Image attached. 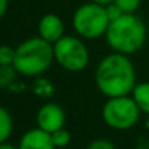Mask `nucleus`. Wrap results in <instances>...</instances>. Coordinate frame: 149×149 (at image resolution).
I'll return each instance as SVG.
<instances>
[{
    "label": "nucleus",
    "instance_id": "1",
    "mask_svg": "<svg viewBox=\"0 0 149 149\" xmlns=\"http://www.w3.org/2000/svg\"><path fill=\"white\" fill-rule=\"evenodd\" d=\"M95 84L98 91L107 98L124 97L136 86V72L126 54L113 53L105 56L97 66Z\"/></svg>",
    "mask_w": 149,
    "mask_h": 149
},
{
    "label": "nucleus",
    "instance_id": "2",
    "mask_svg": "<svg viewBox=\"0 0 149 149\" xmlns=\"http://www.w3.org/2000/svg\"><path fill=\"white\" fill-rule=\"evenodd\" d=\"M105 38L114 53L129 56L143 47L146 41V26L134 13H124L110 22Z\"/></svg>",
    "mask_w": 149,
    "mask_h": 149
},
{
    "label": "nucleus",
    "instance_id": "3",
    "mask_svg": "<svg viewBox=\"0 0 149 149\" xmlns=\"http://www.w3.org/2000/svg\"><path fill=\"white\" fill-rule=\"evenodd\" d=\"M54 60L53 44L41 37H32L21 42L15 48L13 67L24 76L32 78L42 74Z\"/></svg>",
    "mask_w": 149,
    "mask_h": 149
},
{
    "label": "nucleus",
    "instance_id": "4",
    "mask_svg": "<svg viewBox=\"0 0 149 149\" xmlns=\"http://www.w3.org/2000/svg\"><path fill=\"white\" fill-rule=\"evenodd\" d=\"M73 29L78 35L86 40H94L105 35L110 26V18L105 6L94 2L79 6L73 15Z\"/></svg>",
    "mask_w": 149,
    "mask_h": 149
},
{
    "label": "nucleus",
    "instance_id": "5",
    "mask_svg": "<svg viewBox=\"0 0 149 149\" xmlns=\"http://www.w3.org/2000/svg\"><path fill=\"white\" fill-rule=\"evenodd\" d=\"M140 110L134 100L129 95L108 98L102 107V120L104 123L116 130H129L132 129L140 117Z\"/></svg>",
    "mask_w": 149,
    "mask_h": 149
},
{
    "label": "nucleus",
    "instance_id": "6",
    "mask_svg": "<svg viewBox=\"0 0 149 149\" xmlns=\"http://www.w3.org/2000/svg\"><path fill=\"white\" fill-rule=\"evenodd\" d=\"M54 48V60L69 72H81L89 63V53L82 40L76 37L64 35L56 44Z\"/></svg>",
    "mask_w": 149,
    "mask_h": 149
},
{
    "label": "nucleus",
    "instance_id": "7",
    "mask_svg": "<svg viewBox=\"0 0 149 149\" xmlns=\"http://www.w3.org/2000/svg\"><path fill=\"white\" fill-rule=\"evenodd\" d=\"M66 114L58 104L47 102L37 113V124L40 129L48 133H54L58 129L64 127Z\"/></svg>",
    "mask_w": 149,
    "mask_h": 149
},
{
    "label": "nucleus",
    "instance_id": "8",
    "mask_svg": "<svg viewBox=\"0 0 149 149\" xmlns=\"http://www.w3.org/2000/svg\"><path fill=\"white\" fill-rule=\"evenodd\" d=\"M38 37L48 41L50 44H56L60 38L64 37V24L56 13L44 15L38 22Z\"/></svg>",
    "mask_w": 149,
    "mask_h": 149
},
{
    "label": "nucleus",
    "instance_id": "9",
    "mask_svg": "<svg viewBox=\"0 0 149 149\" xmlns=\"http://www.w3.org/2000/svg\"><path fill=\"white\" fill-rule=\"evenodd\" d=\"M19 149H56L51 133L44 132L42 129H31L24 133L18 145Z\"/></svg>",
    "mask_w": 149,
    "mask_h": 149
},
{
    "label": "nucleus",
    "instance_id": "10",
    "mask_svg": "<svg viewBox=\"0 0 149 149\" xmlns=\"http://www.w3.org/2000/svg\"><path fill=\"white\" fill-rule=\"evenodd\" d=\"M132 98L134 100V102L137 104V107L142 113L149 114V82L136 84V86L132 92Z\"/></svg>",
    "mask_w": 149,
    "mask_h": 149
},
{
    "label": "nucleus",
    "instance_id": "11",
    "mask_svg": "<svg viewBox=\"0 0 149 149\" xmlns=\"http://www.w3.org/2000/svg\"><path fill=\"white\" fill-rule=\"evenodd\" d=\"M12 129H13L12 117L9 111L5 107H2L0 108V143L8 142L9 136L12 134Z\"/></svg>",
    "mask_w": 149,
    "mask_h": 149
},
{
    "label": "nucleus",
    "instance_id": "12",
    "mask_svg": "<svg viewBox=\"0 0 149 149\" xmlns=\"http://www.w3.org/2000/svg\"><path fill=\"white\" fill-rule=\"evenodd\" d=\"M16 73L18 72L13 67V64H10V66H0V86L8 88L9 85H12V82L15 81Z\"/></svg>",
    "mask_w": 149,
    "mask_h": 149
},
{
    "label": "nucleus",
    "instance_id": "13",
    "mask_svg": "<svg viewBox=\"0 0 149 149\" xmlns=\"http://www.w3.org/2000/svg\"><path fill=\"white\" fill-rule=\"evenodd\" d=\"M51 139H53V143L56 148H66L70 143L72 136H70V132L63 127V129H58L54 133H51Z\"/></svg>",
    "mask_w": 149,
    "mask_h": 149
},
{
    "label": "nucleus",
    "instance_id": "14",
    "mask_svg": "<svg viewBox=\"0 0 149 149\" xmlns=\"http://www.w3.org/2000/svg\"><path fill=\"white\" fill-rule=\"evenodd\" d=\"M15 61V50L9 45L0 47V66H10Z\"/></svg>",
    "mask_w": 149,
    "mask_h": 149
},
{
    "label": "nucleus",
    "instance_id": "15",
    "mask_svg": "<svg viewBox=\"0 0 149 149\" xmlns=\"http://www.w3.org/2000/svg\"><path fill=\"white\" fill-rule=\"evenodd\" d=\"M114 3L121 9L123 13H134L140 6V0H114Z\"/></svg>",
    "mask_w": 149,
    "mask_h": 149
},
{
    "label": "nucleus",
    "instance_id": "16",
    "mask_svg": "<svg viewBox=\"0 0 149 149\" xmlns=\"http://www.w3.org/2000/svg\"><path fill=\"white\" fill-rule=\"evenodd\" d=\"M34 91H35L38 95L50 97L51 92H53V86H50L48 81H38V82L34 85Z\"/></svg>",
    "mask_w": 149,
    "mask_h": 149
},
{
    "label": "nucleus",
    "instance_id": "17",
    "mask_svg": "<svg viewBox=\"0 0 149 149\" xmlns=\"http://www.w3.org/2000/svg\"><path fill=\"white\" fill-rule=\"evenodd\" d=\"M105 9H107V15H108V18H110V22H113V21H116V19H118L120 16L124 15V13L121 12V9H120L114 2L110 3V5H107Z\"/></svg>",
    "mask_w": 149,
    "mask_h": 149
},
{
    "label": "nucleus",
    "instance_id": "18",
    "mask_svg": "<svg viewBox=\"0 0 149 149\" xmlns=\"http://www.w3.org/2000/svg\"><path fill=\"white\" fill-rule=\"evenodd\" d=\"M86 149H116L114 145L107 139H97L88 145Z\"/></svg>",
    "mask_w": 149,
    "mask_h": 149
},
{
    "label": "nucleus",
    "instance_id": "19",
    "mask_svg": "<svg viewBox=\"0 0 149 149\" xmlns=\"http://www.w3.org/2000/svg\"><path fill=\"white\" fill-rule=\"evenodd\" d=\"M8 12V0H0V16H5Z\"/></svg>",
    "mask_w": 149,
    "mask_h": 149
},
{
    "label": "nucleus",
    "instance_id": "20",
    "mask_svg": "<svg viewBox=\"0 0 149 149\" xmlns=\"http://www.w3.org/2000/svg\"><path fill=\"white\" fill-rule=\"evenodd\" d=\"M91 2H94V3H97V5H101V6H107V5L113 3L114 0H91Z\"/></svg>",
    "mask_w": 149,
    "mask_h": 149
},
{
    "label": "nucleus",
    "instance_id": "21",
    "mask_svg": "<svg viewBox=\"0 0 149 149\" xmlns=\"http://www.w3.org/2000/svg\"><path fill=\"white\" fill-rule=\"evenodd\" d=\"M0 149H19V148H16V146H13V145H10V143L5 142V143L0 145Z\"/></svg>",
    "mask_w": 149,
    "mask_h": 149
}]
</instances>
